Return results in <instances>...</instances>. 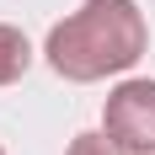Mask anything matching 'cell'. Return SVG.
Instances as JSON below:
<instances>
[{
	"mask_svg": "<svg viewBox=\"0 0 155 155\" xmlns=\"http://www.w3.org/2000/svg\"><path fill=\"white\" fill-rule=\"evenodd\" d=\"M54 75L75 80H102L134 70L144 54V11L134 0H86L75 16H64L43 43Z\"/></svg>",
	"mask_w": 155,
	"mask_h": 155,
	"instance_id": "obj_1",
	"label": "cell"
},
{
	"mask_svg": "<svg viewBox=\"0 0 155 155\" xmlns=\"http://www.w3.org/2000/svg\"><path fill=\"white\" fill-rule=\"evenodd\" d=\"M102 128L128 155H155V80H123L102 107Z\"/></svg>",
	"mask_w": 155,
	"mask_h": 155,
	"instance_id": "obj_2",
	"label": "cell"
},
{
	"mask_svg": "<svg viewBox=\"0 0 155 155\" xmlns=\"http://www.w3.org/2000/svg\"><path fill=\"white\" fill-rule=\"evenodd\" d=\"M27 64H32V43H27L16 27L0 21V86L21 80V75H27Z\"/></svg>",
	"mask_w": 155,
	"mask_h": 155,
	"instance_id": "obj_3",
	"label": "cell"
},
{
	"mask_svg": "<svg viewBox=\"0 0 155 155\" xmlns=\"http://www.w3.org/2000/svg\"><path fill=\"white\" fill-rule=\"evenodd\" d=\"M64 155H128V150H123L118 139H112L107 128H102V134H75Z\"/></svg>",
	"mask_w": 155,
	"mask_h": 155,
	"instance_id": "obj_4",
	"label": "cell"
},
{
	"mask_svg": "<svg viewBox=\"0 0 155 155\" xmlns=\"http://www.w3.org/2000/svg\"><path fill=\"white\" fill-rule=\"evenodd\" d=\"M0 155H5V150H0Z\"/></svg>",
	"mask_w": 155,
	"mask_h": 155,
	"instance_id": "obj_5",
	"label": "cell"
}]
</instances>
